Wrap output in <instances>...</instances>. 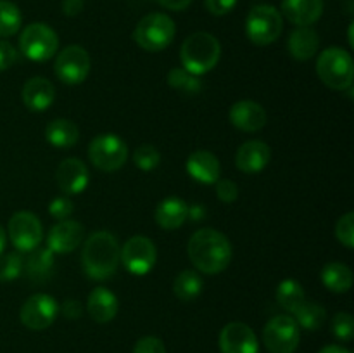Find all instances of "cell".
Here are the masks:
<instances>
[{"label": "cell", "instance_id": "1", "mask_svg": "<svg viewBox=\"0 0 354 353\" xmlns=\"http://www.w3.org/2000/svg\"><path fill=\"white\" fill-rule=\"evenodd\" d=\"M187 253L192 265L207 275L223 272L232 262L230 241L214 228H201L194 232L187 244Z\"/></svg>", "mask_w": 354, "mask_h": 353}, {"label": "cell", "instance_id": "2", "mask_svg": "<svg viewBox=\"0 0 354 353\" xmlns=\"http://www.w3.org/2000/svg\"><path fill=\"white\" fill-rule=\"evenodd\" d=\"M120 242L111 232L97 230L85 241L82 253L83 270L93 280H104L120 265Z\"/></svg>", "mask_w": 354, "mask_h": 353}, {"label": "cell", "instance_id": "3", "mask_svg": "<svg viewBox=\"0 0 354 353\" xmlns=\"http://www.w3.org/2000/svg\"><path fill=\"white\" fill-rule=\"evenodd\" d=\"M221 55V45L216 37L206 31L192 33L180 48V59H182L183 69L192 75H206L218 64Z\"/></svg>", "mask_w": 354, "mask_h": 353}, {"label": "cell", "instance_id": "4", "mask_svg": "<svg viewBox=\"0 0 354 353\" xmlns=\"http://www.w3.org/2000/svg\"><path fill=\"white\" fill-rule=\"evenodd\" d=\"M317 73L322 82L334 90H348L353 87L354 64L348 51L341 47H328L317 61Z\"/></svg>", "mask_w": 354, "mask_h": 353}, {"label": "cell", "instance_id": "5", "mask_svg": "<svg viewBox=\"0 0 354 353\" xmlns=\"http://www.w3.org/2000/svg\"><path fill=\"white\" fill-rule=\"evenodd\" d=\"M176 26L168 14L151 12L138 21L133 40L147 52H161L173 42Z\"/></svg>", "mask_w": 354, "mask_h": 353}, {"label": "cell", "instance_id": "6", "mask_svg": "<svg viewBox=\"0 0 354 353\" xmlns=\"http://www.w3.org/2000/svg\"><path fill=\"white\" fill-rule=\"evenodd\" d=\"M283 30V17L275 7L254 6L245 19V35L254 45L265 47L273 44Z\"/></svg>", "mask_w": 354, "mask_h": 353}, {"label": "cell", "instance_id": "7", "mask_svg": "<svg viewBox=\"0 0 354 353\" xmlns=\"http://www.w3.org/2000/svg\"><path fill=\"white\" fill-rule=\"evenodd\" d=\"M59 48V37L45 23H31L19 37V51L30 61H48Z\"/></svg>", "mask_w": 354, "mask_h": 353}, {"label": "cell", "instance_id": "8", "mask_svg": "<svg viewBox=\"0 0 354 353\" xmlns=\"http://www.w3.org/2000/svg\"><path fill=\"white\" fill-rule=\"evenodd\" d=\"M88 158L102 172H116L127 163L128 145L114 134H100L90 142Z\"/></svg>", "mask_w": 354, "mask_h": 353}, {"label": "cell", "instance_id": "9", "mask_svg": "<svg viewBox=\"0 0 354 353\" xmlns=\"http://www.w3.org/2000/svg\"><path fill=\"white\" fill-rule=\"evenodd\" d=\"M263 341L270 353H294L301 341L299 325L290 315H277L263 329Z\"/></svg>", "mask_w": 354, "mask_h": 353}, {"label": "cell", "instance_id": "10", "mask_svg": "<svg viewBox=\"0 0 354 353\" xmlns=\"http://www.w3.org/2000/svg\"><path fill=\"white\" fill-rule=\"evenodd\" d=\"M158 260L154 242L144 235L130 237L120 249V262L133 275H145L151 272Z\"/></svg>", "mask_w": 354, "mask_h": 353}, {"label": "cell", "instance_id": "11", "mask_svg": "<svg viewBox=\"0 0 354 353\" xmlns=\"http://www.w3.org/2000/svg\"><path fill=\"white\" fill-rule=\"evenodd\" d=\"M90 55L80 45H69L59 52L55 59V75L62 83L68 85H80L86 80L90 73Z\"/></svg>", "mask_w": 354, "mask_h": 353}, {"label": "cell", "instance_id": "12", "mask_svg": "<svg viewBox=\"0 0 354 353\" xmlns=\"http://www.w3.org/2000/svg\"><path fill=\"white\" fill-rule=\"evenodd\" d=\"M9 239L17 251H33L40 246L44 239V228H41L40 220L37 215L31 211H17L10 217L9 227Z\"/></svg>", "mask_w": 354, "mask_h": 353}, {"label": "cell", "instance_id": "13", "mask_svg": "<svg viewBox=\"0 0 354 353\" xmlns=\"http://www.w3.org/2000/svg\"><path fill=\"white\" fill-rule=\"evenodd\" d=\"M59 314V305L50 294L38 293L28 298L19 311V318L23 325L31 331H44L54 324Z\"/></svg>", "mask_w": 354, "mask_h": 353}, {"label": "cell", "instance_id": "14", "mask_svg": "<svg viewBox=\"0 0 354 353\" xmlns=\"http://www.w3.org/2000/svg\"><path fill=\"white\" fill-rule=\"evenodd\" d=\"M221 353H259L258 338L244 322H230L221 329Z\"/></svg>", "mask_w": 354, "mask_h": 353}, {"label": "cell", "instance_id": "15", "mask_svg": "<svg viewBox=\"0 0 354 353\" xmlns=\"http://www.w3.org/2000/svg\"><path fill=\"white\" fill-rule=\"evenodd\" d=\"M85 237V227L76 220H61L50 228L47 235V248L52 253L64 255L78 248Z\"/></svg>", "mask_w": 354, "mask_h": 353}, {"label": "cell", "instance_id": "16", "mask_svg": "<svg viewBox=\"0 0 354 353\" xmlns=\"http://www.w3.org/2000/svg\"><path fill=\"white\" fill-rule=\"evenodd\" d=\"M55 176H57V183L62 192L69 194V196H73V194H82L86 189L90 180L88 168L78 158H68L64 161H61Z\"/></svg>", "mask_w": 354, "mask_h": 353}, {"label": "cell", "instance_id": "17", "mask_svg": "<svg viewBox=\"0 0 354 353\" xmlns=\"http://www.w3.org/2000/svg\"><path fill=\"white\" fill-rule=\"evenodd\" d=\"M230 123L241 132H252L261 130L266 125V111L263 109L261 104L254 102V100H239L230 107Z\"/></svg>", "mask_w": 354, "mask_h": 353}, {"label": "cell", "instance_id": "18", "mask_svg": "<svg viewBox=\"0 0 354 353\" xmlns=\"http://www.w3.org/2000/svg\"><path fill=\"white\" fill-rule=\"evenodd\" d=\"M272 149L263 141H249L239 147L235 165L244 173H259L268 166Z\"/></svg>", "mask_w": 354, "mask_h": 353}, {"label": "cell", "instance_id": "19", "mask_svg": "<svg viewBox=\"0 0 354 353\" xmlns=\"http://www.w3.org/2000/svg\"><path fill=\"white\" fill-rule=\"evenodd\" d=\"M187 172L197 182L211 185V183H216L220 180V159L213 152L199 149L187 158Z\"/></svg>", "mask_w": 354, "mask_h": 353}, {"label": "cell", "instance_id": "20", "mask_svg": "<svg viewBox=\"0 0 354 353\" xmlns=\"http://www.w3.org/2000/svg\"><path fill=\"white\" fill-rule=\"evenodd\" d=\"M21 97H23V102L28 109L40 113V111L48 109L52 106L55 89L50 80L44 78V76H33L24 83Z\"/></svg>", "mask_w": 354, "mask_h": 353}, {"label": "cell", "instance_id": "21", "mask_svg": "<svg viewBox=\"0 0 354 353\" xmlns=\"http://www.w3.org/2000/svg\"><path fill=\"white\" fill-rule=\"evenodd\" d=\"M282 14L296 26H311L324 14V0H282Z\"/></svg>", "mask_w": 354, "mask_h": 353}, {"label": "cell", "instance_id": "22", "mask_svg": "<svg viewBox=\"0 0 354 353\" xmlns=\"http://www.w3.org/2000/svg\"><path fill=\"white\" fill-rule=\"evenodd\" d=\"M86 310L93 320L99 322V324H106L116 317L118 310H120V301L113 291L106 289V287H95L88 294Z\"/></svg>", "mask_w": 354, "mask_h": 353}, {"label": "cell", "instance_id": "23", "mask_svg": "<svg viewBox=\"0 0 354 353\" xmlns=\"http://www.w3.org/2000/svg\"><path fill=\"white\" fill-rule=\"evenodd\" d=\"M189 218V204L180 197H166L156 208V224L165 230L182 227Z\"/></svg>", "mask_w": 354, "mask_h": 353}, {"label": "cell", "instance_id": "24", "mask_svg": "<svg viewBox=\"0 0 354 353\" xmlns=\"http://www.w3.org/2000/svg\"><path fill=\"white\" fill-rule=\"evenodd\" d=\"M290 55L297 61H308L313 57L320 47V37L317 31L310 26H297L292 33L289 35L287 42Z\"/></svg>", "mask_w": 354, "mask_h": 353}, {"label": "cell", "instance_id": "25", "mask_svg": "<svg viewBox=\"0 0 354 353\" xmlns=\"http://www.w3.org/2000/svg\"><path fill=\"white\" fill-rule=\"evenodd\" d=\"M31 255L26 260V275L31 282L44 284L54 273L55 260L54 253L48 248H37L30 251Z\"/></svg>", "mask_w": 354, "mask_h": 353}, {"label": "cell", "instance_id": "26", "mask_svg": "<svg viewBox=\"0 0 354 353\" xmlns=\"http://www.w3.org/2000/svg\"><path fill=\"white\" fill-rule=\"evenodd\" d=\"M45 138L48 144L57 149L73 147L80 138V128L71 120L57 118L45 127Z\"/></svg>", "mask_w": 354, "mask_h": 353}, {"label": "cell", "instance_id": "27", "mask_svg": "<svg viewBox=\"0 0 354 353\" xmlns=\"http://www.w3.org/2000/svg\"><path fill=\"white\" fill-rule=\"evenodd\" d=\"M322 282L332 293H348L353 286V272L344 263H327L322 270Z\"/></svg>", "mask_w": 354, "mask_h": 353}, {"label": "cell", "instance_id": "28", "mask_svg": "<svg viewBox=\"0 0 354 353\" xmlns=\"http://www.w3.org/2000/svg\"><path fill=\"white\" fill-rule=\"evenodd\" d=\"M294 320L297 322L299 327L308 329V331H318L320 327H324L325 320H327V310L322 305L304 300L294 311Z\"/></svg>", "mask_w": 354, "mask_h": 353}, {"label": "cell", "instance_id": "29", "mask_svg": "<svg viewBox=\"0 0 354 353\" xmlns=\"http://www.w3.org/2000/svg\"><path fill=\"white\" fill-rule=\"evenodd\" d=\"M203 277L196 270H183L173 282V293L180 301H194L203 293Z\"/></svg>", "mask_w": 354, "mask_h": 353}, {"label": "cell", "instance_id": "30", "mask_svg": "<svg viewBox=\"0 0 354 353\" xmlns=\"http://www.w3.org/2000/svg\"><path fill=\"white\" fill-rule=\"evenodd\" d=\"M304 300H306V294H304L303 286L297 280L286 279L277 287V301H279L280 307L286 308L290 314H294Z\"/></svg>", "mask_w": 354, "mask_h": 353}, {"label": "cell", "instance_id": "31", "mask_svg": "<svg viewBox=\"0 0 354 353\" xmlns=\"http://www.w3.org/2000/svg\"><path fill=\"white\" fill-rule=\"evenodd\" d=\"M23 16L19 7L9 0H0V38L16 35L21 30Z\"/></svg>", "mask_w": 354, "mask_h": 353}, {"label": "cell", "instance_id": "32", "mask_svg": "<svg viewBox=\"0 0 354 353\" xmlns=\"http://www.w3.org/2000/svg\"><path fill=\"white\" fill-rule=\"evenodd\" d=\"M168 83L171 89L178 90L182 93H197L203 89L201 80L183 68H173L168 73Z\"/></svg>", "mask_w": 354, "mask_h": 353}, {"label": "cell", "instance_id": "33", "mask_svg": "<svg viewBox=\"0 0 354 353\" xmlns=\"http://www.w3.org/2000/svg\"><path fill=\"white\" fill-rule=\"evenodd\" d=\"M133 163L144 172H151V170L158 168L161 163V154L158 149L152 144H142L135 149L133 152Z\"/></svg>", "mask_w": 354, "mask_h": 353}, {"label": "cell", "instance_id": "34", "mask_svg": "<svg viewBox=\"0 0 354 353\" xmlns=\"http://www.w3.org/2000/svg\"><path fill=\"white\" fill-rule=\"evenodd\" d=\"M23 270V256L21 253L12 251L0 255V280L7 282V280H14L21 275Z\"/></svg>", "mask_w": 354, "mask_h": 353}, {"label": "cell", "instance_id": "35", "mask_svg": "<svg viewBox=\"0 0 354 353\" xmlns=\"http://www.w3.org/2000/svg\"><path fill=\"white\" fill-rule=\"evenodd\" d=\"M332 332L341 341H351L354 336V320L353 315L348 311H341L332 320Z\"/></svg>", "mask_w": 354, "mask_h": 353}, {"label": "cell", "instance_id": "36", "mask_svg": "<svg viewBox=\"0 0 354 353\" xmlns=\"http://www.w3.org/2000/svg\"><path fill=\"white\" fill-rule=\"evenodd\" d=\"M335 237L346 246V248L353 249L354 248V213L349 211V213L342 215L339 218L337 225H335Z\"/></svg>", "mask_w": 354, "mask_h": 353}, {"label": "cell", "instance_id": "37", "mask_svg": "<svg viewBox=\"0 0 354 353\" xmlns=\"http://www.w3.org/2000/svg\"><path fill=\"white\" fill-rule=\"evenodd\" d=\"M73 210H75V206H73V201L66 196L54 197V199L50 201V204H48V213H50L52 217L59 221L68 220V218L73 215Z\"/></svg>", "mask_w": 354, "mask_h": 353}, {"label": "cell", "instance_id": "38", "mask_svg": "<svg viewBox=\"0 0 354 353\" xmlns=\"http://www.w3.org/2000/svg\"><path fill=\"white\" fill-rule=\"evenodd\" d=\"M216 196L223 203H234L239 197L237 183L230 179H220L216 182Z\"/></svg>", "mask_w": 354, "mask_h": 353}, {"label": "cell", "instance_id": "39", "mask_svg": "<svg viewBox=\"0 0 354 353\" xmlns=\"http://www.w3.org/2000/svg\"><path fill=\"white\" fill-rule=\"evenodd\" d=\"M133 353H166L165 343L156 336H145L140 338L135 345Z\"/></svg>", "mask_w": 354, "mask_h": 353}, {"label": "cell", "instance_id": "40", "mask_svg": "<svg viewBox=\"0 0 354 353\" xmlns=\"http://www.w3.org/2000/svg\"><path fill=\"white\" fill-rule=\"evenodd\" d=\"M17 61V51L6 40H0V71H6Z\"/></svg>", "mask_w": 354, "mask_h": 353}, {"label": "cell", "instance_id": "41", "mask_svg": "<svg viewBox=\"0 0 354 353\" xmlns=\"http://www.w3.org/2000/svg\"><path fill=\"white\" fill-rule=\"evenodd\" d=\"M204 2H206V9L213 16H225L237 6V0H204Z\"/></svg>", "mask_w": 354, "mask_h": 353}, {"label": "cell", "instance_id": "42", "mask_svg": "<svg viewBox=\"0 0 354 353\" xmlns=\"http://www.w3.org/2000/svg\"><path fill=\"white\" fill-rule=\"evenodd\" d=\"M61 310H62V315H64L66 318H71V320H73V318L82 317L83 308H82V305H80L76 300H66Z\"/></svg>", "mask_w": 354, "mask_h": 353}, {"label": "cell", "instance_id": "43", "mask_svg": "<svg viewBox=\"0 0 354 353\" xmlns=\"http://www.w3.org/2000/svg\"><path fill=\"white\" fill-rule=\"evenodd\" d=\"M83 7H85L83 0H62V12L69 17L78 16L83 10Z\"/></svg>", "mask_w": 354, "mask_h": 353}, {"label": "cell", "instance_id": "44", "mask_svg": "<svg viewBox=\"0 0 354 353\" xmlns=\"http://www.w3.org/2000/svg\"><path fill=\"white\" fill-rule=\"evenodd\" d=\"M156 2L169 10H185L192 3V0H156Z\"/></svg>", "mask_w": 354, "mask_h": 353}, {"label": "cell", "instance_id": "45", "mask_svg": "<svg viewBox=\"0 0 354 353\" xmlns=\"http://www.w3.org/2000/svg\"><path fill=\"white\" fill-rule=\"evenodd\" d=\"M318 353H351V352H349L348 348H344V346L328 345V346H324Z\"/></svg>", "mask_w": 354, "mask_h": 353}, {"label": "cell", "instance_id": "46", "mask_svg": "<svg viewBox=\"0 0 354 353\" xmlns=\"http://www.w3.org/2000/svg\"><path fill=\"white\" fill-rule=\"evenodd\" d=\"M6 242H7V234L2 228V225H0V255H2L3 249H6Z\"/></svg>", "mask_w": 354, "mask_h": 353}, {"label": "cell", "instance_id": "47", "mask_svg": "<svg viewBox=\"0 0 354 353\" xmlns=\"http://www.w3.org/2000/svg\"><path fill=\"white\" fill-rule=\"evenodd\" d=\"M349 45H351V47H354V40H353V24H351V26H349Z\"/></svg>", "mask_w": 354, "mask_h": 353}]
</instances>
